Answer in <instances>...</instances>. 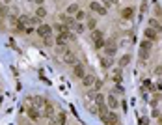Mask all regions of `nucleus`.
Returning a JSON list of instances; mask_svg holds the SVG:
<instances>
[{
	"mask_svg": "<svg viewBox=\"0 0 162 125\" xmlns=\"http://www.w3.org/2000/svg\"><path fill=\"white\" fill-rule=\"evenodd\" d=\"M37 34H39L41 37H50V34H52V28L49 26V24H39L37 26V30H35Z\"/></svg>",
	"mask_w": 162,
	"mask_h": 125,
	"instance_id": "nucleus-1",
	"label": "nucleus"
},
{
	"mask_svg": "<svg viewBox=\"0 0 162 125\" xmlns=\"http://www.w3.org/2000/svg\"><path fill=\"white\" fill-rule=\"evenodd\" d=\"M84 75H86L84 65H82V64H75V77H76V79H82Z\"/></svg>",
	"mask_w": 162,
	"mask_h": 125,
	"instance_id": "nucleus-2",
	"label": "nucleus"
},
{
	"mask_svg": "<svg viewBox=\"0 0 162 125\" xmlns=\"http://www.w3.org/2000/svg\"><path fill=\"white\" fill-rule=\"evenodd\" d=\"M89 10H91V11H97L99 15H106V7H101L97 2H91V4H89Z\"/></svg>",
	"mask_w": 162,
	"mask_h": 125,
	"instance_id": "nucleus-3",
	"label": "nucleus"
},
{
	"mask_svg": "<svg viewBox=\"0 0 162 125\" xmlns=\"http://www.w3.org/2000/svg\"><path fill=\"white\" fill-rule=\"evenodd\" d=\"M64 62H65V64H69V65H75V64H76V56H75L73 52H65V54H64Z\"/></svg>",
	"mask_w": 162,
	"mask_h": 125,
	"instance_id": "nucleus-4",
	"label": "nucleus"
},
{
	"mask_svg": "<svg viewBox=\"0 0 162 125\" xmlns=\"http://www.w3.org/2000/svg\"><path fill=\"white\" fill-rule=\"evenodd\" d=\"M93 82H95V77L91 75V73H89V75H84V77H82V84L86 86V88H88V86H91Z\"/></svg>",
	"mask_w": 162,
	"mask_h": 125,
	"instance_id": "nucleus-5",
	"label": "nucleus"
},
{
	"mask_svg": "<svg viewBox=\"0 0 162 125\" xmlns=\"http://www.w3.org/2000/svg\"><path fill=\"white\" fill-rule=\"evenodd\" d=\"M145 37H147V39H151V41H155L157 37H158V36H157V30H153V28L147 26V30H145Z\"/></svg>",
	"mask_w": 162,
	"mask_h": 125,
	"instance_id": "nucleus-6",
	"label": "nucleus"
},
{
	"mask_svg": "<svg viewBox=\"0 0 162 125\" xmlns=\"http://www.w3.org/2000/svg\"><path fill=\"white\" fill-rule=\"evenodd\" d=\"M108 106H110V108H118L119 106V103H118V99H115L114 93H112V95H108Z\"/></svg>",
	"mask_w": 162,
	"mask_h": 125,
	"instance_id": "nucleus-7",
	"label": "nucleus"
},
{
	"mask_svg": "<svg viewBox=\"0 0 162 125\" xmlns=\"http://www.w3.org/2000/svg\"><path fill=\"white\" fill-rule=\"evenodd\" d=\"M121 15H123V19H130L134 15V10H132V7H125V10L121 11Z\"/></svg>",
	"mask_w": 162,
	"mask_h": 125,
	"instance_id": "nucleus-8",
	"label": "nucleus"
},
{
	"mask_svg": "<svg viewBox=\"0 0 162 125\" xmlns=\"http://www.w3.org/2000/svg\"><path fill=\"white\" fill-rule=\"evenodd\" d=\"M28 116H30L32 120H37V118H39V112H37V108H35V106H30V108H28Z\"/></svg>",
	"mask_w": 162,
	"mask_h": 125,
	"instance_id": "nucleus-9",
	"label": "nucleus"
},
{
	"mask_svg": "<svg viewBox=\"0 0 162 125\" xmlns=\"http://www.w3.org/2000/svg\"><path fill=\"white\" fill-rule=\"evenodd\" d=\"M32 103H35L34 106H45V105H47V101H45L43 97H32Z\"/></svg>",
	"mask_w": 162,
	"mask_h": 125,
	"instance_id": "nucleus-10",
	"label": "nucleus"
},
{
	"mask_svg": "<svg viewBox=\"0 0 162 125\" xmlns=\"http://www.w3.org/2000/svg\"><path fill=\"white\" fill-rule=\"evenodd\" d=\"M54 116V108L52 105H45V118H52Z\"/></svg>",
	"mask_w": 162,
	"mask_h": 125,
	"instance_id": "nucleus-11",
	"label": "nucleus"
},
{
	"mask_svg": "<svg viewBox=\"0 0 162 125\" xmlns=\"http://www.w3.org/2000/svg\"><path fill=\"white\" fill-rule=\"evenodd\" d=\"M149 28H155V30H162L160 22H158L157 19H149Z\"/></svg>",
	"mask_w": 162,
	"mask_h": 125,
	"instance_id": "nucleus-12",
	"label": "nucleus"
},
{
	"mask_svg": "<svg viewBox=\"0 0 162 125\" xmlns=\"http://www.w3.org/2000/svg\"><path fill=\"white\" fill-rule=\"evenodd\" d=\"M104 52L108 54V56H114V54H115V47H114V45H108V47H104Z\"/></svg>",
	"mask_w": 162,
	"mask_h": 125,
	"instance_id": "nucleus-13",
	"label": "nucleus"
},
{
	"mask_svg": "<svg viewBox=\"0 0 162 125\" xmlns=\"http://www.w3.org/2000/svg\"><path fill=\"white\" fill-rule=\"evenodd\" d=\"M95 103H97V106L104 105V95H103V93H97V95H95Z\"/></svg>",
	"mask_w": 162,
	"mask_h": 125,
	"instance_id": "nucleus-14",
	"label": "nucleus"
},
{
	"mask_svg": "<svg viewBox=\"0 0 162 125\" xmlns=\"http://www.w3.org/2000/svg\"><path fill=\"white\" fill-rule=\"evenodd\" d=\"M129 62H130V56H129V54H125V56H123V58L119 60V67H125V65L129 64Z\"/></svg>",
	"mask_w": 162,
	"mask_h": 125,
	"instance_id": "nucleus-15",
	"label": "nucleus"
},
{
	"mask_svg": "<svg viewBox=\"0 0 162 125\" xmlns=\"http://www.w3.org/2000/svg\"><path fill=\"white\" fill-rule=\"evenodd\" d=\"M91 37H93L95 41H99V39H103V32H101V30H93V34H91Z\"/></svg>",
	"mask_w": 162,
	"mask_h": 125,
	"instance_id": "nucleus-16",
	"label": "nucleus"
},
{
	"mask_svg": "<svg viewBox=\"0 0 162 125\" xmlns=\"http://www.w3.org/2000/svg\"><path fill=\"white\" fill-rule=\"evenodd\" d=\"M76 11H78V6H76V4H71V6L67 7V13H69V15H75Z\"/></svg>",
	"mask_w": 162,
	"mask_h": 125,
	"instance_id": "nucleus-17",
	"label": "nucleus"
},
{
	"mask_svg": "<svg viewBox=\"0 0 162 125\" xmlns=\"http://www.w3.org/2000/svg\"><path fill=\"white\" fill-rule=\"evenodd\" d=\"M56 45H58V49H60V51H65V39L58 37V39H56Z\"/></svg>",
	"mask_w": 162,
	"mask_h": 125,
	"instance_id": "nucleus-18",
	"label": "nucleus"
},
{
	"mask_svg": "<svg viewBox=\"0 0 162 125\" xmlns=\"http://www.w3.org/2000/svg\"><path fill=\"white\" fill-rule=\"evenodd\" d=\"M56 121H58V125H65V114H64V112H60V114H58V118H56Z\"/></svg>",
	"mask_w": 162,
	"mask_h": 125,
	"instance_id": "nucleus-19",
	"label": "nucleus"
},
{
	"mask_svg": "<svg viewBox=\"0 0 162 125\" xmlns=\"http://www.w3.org/2000/svg\"><path fill=\"white\" fill-rule=\"evenodd\" d=\"M45 15H47V10H45V7H37V11H35V17H45Z\"/></svg>",
	"mask_w": 162,
	"mask_h": 125,
	"instance_id": "nucleus-20",
	"label": "nucleus"
},
{
	"mask_svg": "<svg viewBox=\"0 0 162 125\" xmlns=\"http://www.w3.org/2000/svg\"><path fill=\"white\" fill-rule=\"evenodd\" d=\"M60 21L67 22V24H75V19H71V17H65V15H60Z\"/></svg>",
	"mask_w": 162,
	"mask_h": 125,
	"instance_id": "nucleus-21",
	"label": "nucleus"
},
{
	"mask_svg": "<svg viewBox=\"0 0 162 125\" xmlns=\"http://www.w3.org/2000/svg\"><path fill=\"white\" fill-rule=\"evenodd\" d=\"M101 65H103L104 69L110 67V65H112V60H110V58H103V60H101Z\"/></svg>",
	"mask_w": 162,
	"mask_h": 125,
	"instance_id": "nucleus-22",
	"label": "nucleus"
},
{
	"mask_svg": "<svg viewBox=\"0 0 162 125\" xmlns=\"http://www.w3.org/2000/svg\"><path fill=\"white\" fill-rule=\"evenodd\" d=\"M140 49H145V51H151V41L149 39H145V41H142V47Z\"/></svg>",
	"mask_w": 162,
	"mask_h": 125,
	"instance_id": "nucleus-23",
	"label": "nucleus"
},
{
	"mask_svg": "<svg viewBox=\"0 0 162 125\" xmlns=\"http://www.w3.org/2000/svg\"><path fill=\"white\" fill-rule=\"evenodd\" d=\"M84 17H86V13H84V11H80V10L75 13V19H76V21H82Z\"/></svg>",
	"mask_w": 162,
	"mask_h": 125,
	"instance_id": "nucleus-24",
	"label": "nucleus"
},
{
	"mask_svg": "<svg viewBox=\"0 0 162 125\" xmlns=\"http://www.w3.org/2000/svg\"><path fill=\"white\" fill-rule=\"evenodd\" d=\"M147 56H149V51L140 49V58H142V60H147Z\"/></svg>",
	"mask_w": 162,
	"mask_h": 125,
	"instance_id": "nucleus-25",
	"label": "nucleus"
},
{
	"mask_svg": "<svg viewBox=\"0 0 162 125\" xmlns=\"http://www.w3.org/2000/svg\"><path fill=\"white\" fill-rule=\"evenodd\" d=\"M0 17H7V7L6 6L0 7Z\"/></svg>",
	"mask_w": 162,
	"mask_h": 125,
	"instance_id": "nucleus-26",
	"label": "nucleus"
},
{
	"mask_svg": "<svg viewBox=\"0 0 162 125\" xmlns=\"http://www.w3.org/2000/svg\"><path fill=\"white\" fill-rule=\"evenodd\" d=\"M103 47H104V41H103V39L95 41V49H103Z\"/></svg>",
	"mask_w": 162,
	"mask_h": 125,
	"instance_id": "nucleus-27",
	"label": "nucleus"
},
{
	"mask_svg": "<svg viewBox=\"0 0 162 125\" xmlns=\"http://www.w3.org/2000/svg\"><path fill=\"white\" fill-rule=\"evenodd\" d=\"M21 22H22V24H26V22H30V19L26 17V15H22V17H21Z\"/></svg>",
	"mask_w": 162,
	"mask_h": 125,
	"instance_id": "nucleus-28",
	"label": "nucleus"
},
{
	"mask_svg": "<svg viewBox=\"0 0 162 125\" xmlns=\"http://www.w3.org/2000/svg\"><path fill=\"white\" fill-rule=\"evenodd\" d=\"M39 22V17H34V19H30V24H37Z\"/></svg>",
	"mask_w": 162,
	"mask_h": 125,
	"instance_id": "nucleus-29",
	"label": "nucleus"
},
{
	"mask_svg": "<svg viewBox=\"0 0 162 125\" xmlns=\"http://www.w3.org/2000/svg\"><path fill=\"white\" fill-rule=\"evenodd\" d=\"M88 26H89V28H95V21L89 19V21H88Z\"/></svg>",
	"mask_w": 162,
	"mask_h": 125,
	"instance_id": "nucleus-30",
	"label": "nucleus"
},
{
	"mask_svg": "<svg viewBox=\"0 0 162 125\" xmlns=\"http://www.w3.org/2000/svg\"><path fill=\"white\" fill-rule=\"evenodd\" d=\"M101 88H103V82L97 80V82H95V90H101Z\"/></svg>",
	"mask_w": 162,
	"mask_h": 125,
	"instance_id": "nucleus-31",
	"label": "nucleus"
},
{
	"mask_svg": "<svg viewBox=\"0 0 162 125\" xmlns=\"http://www.w3.org/2000/svg\"><path fill=\"white\" fill-rule=\"evenodd\" d=\"M76 32H84V26L82 24H76Z\"/></svg>",
	"mask_w": 162,
	"mask_h": 125,
	"instance_id": "nucleus-32",
	"label": "nucleus"
},
{
	"mask_svg": "<svg viewBox=\"0 0 162 125\" xmlns=\"http://www.w3.org/2000/svg\"><path fill=\"white\" fill-rule=\"evenodd\" d=\"M143 84H145V88H149V90H151V88H153V84H151V82H149V80H145V82H143Z\"/></svg>",
	"mask_w": 162,
	"mask_h": 125,
	"instance_id": "nucleus-33",
	"label": "nucleus"
},
{
	"mask_svg": "<svg viewBox=\"0 0 162 125\" xmlns=\"http://www.w3.org/2000/svg\"><path fill=\"white\" fill-rule=\"evenodd\" d=\"M157 90H162V80H160V82L157 84Z\"/></svg>",
	"mask_w": 162,
	"mask_h": 125,
	"instance_id": "nucleus-34",
	"label": "nucleus"
},
{
	"mask_svg": "<svg viewBox=\"0 0 162 125\" xmlns=\"http://www.w3.org/2000/svg\"><path fill=\"white\" fill-rule=\"evenodd\" d=\"M34 2H35V4H39V6H41V4L45 2V0H34Z\"/></svg>",
	"mask_w": 162,
	"mask_h": 125,
	"instance_id": "nucleus-35",
	"label": "nucleus"
},
{
	"mask_svg": "<svg viewBox=\"0 0 162 125\" xmlns=\"http://www.w3.org/2000/svg\"><path fill=\"white\" fill-rule=\"evenodd\" d=\"M0 105H2V95H0Z\"/></svg>",
	"mask_w": 162,
	"mask_h": 125,
	"instance_id": "nucleus-36",
	"label": "nucleus"
}]
</instances>
